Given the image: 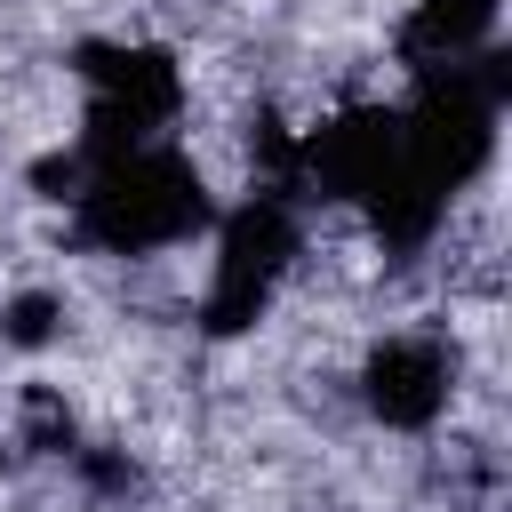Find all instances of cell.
<instances>
[{
    "label": "cell",
    "instance_id": "cell-6",
    "mask_svg": "<svg viewBox=\"0 0 512 512\" xmlns=\"http://www.w3.org/2000/svg\"><path fill=\"white\" fill-rule=\"evenodd\" d=\"M496 16H504V0H416L400 24V64L408 72L464 64V56L496 48Z\"/></svg>",
    "mask_w": 512,
    "mask_h": 512
},
{
    "label": "cell",
    "instance_id": "cell-7",
    "mask_svg": "<svg viewBox=\"0 0 512 512\" xmlns=\"http://www.w3.org/2000/svg\"><path fill=\"white\" fill-rule=\"evenodd\" d=\"M16 448L24 456H72L80 448V416L56 384H24L16 392Z\"/></svg>",
    "mask_w": 512,
    "mask_h": 512
},
{
    "label": "cell",
    "instance_id": "cell-4",
    "mask_svg": "<svg viewBox=\"0 0 512 512\" xmlns=\"http://www.w3.org/2000/svg\"><path fill=\"white\" fill-rule=\"evenodd\" d=\"M392 168H400V112H384V104H352V112L296 136V184L320 200L360 208Z\"/></svg>",
    "mask_w": 512,
    "mask_h": 512
},
{
    "label": "cell",
    "instance_id": "cell-9",
    "mask_svg": "<svg viewBox=\"0 0 512 512\" xmlns=\"http://www.w3.org/2000/svg\"><path fill=\"white\" fill-rule=\"evenodd\" d=\"M64 464L80 472V488H88L96 504H128V496H144V464H136L128 448H72Z\"/></svg>",
    "mask_w": 512,
    "mask_h": 512
},
{
    "label": "cell",
    "instance_id": "cell-2",
    "mask_svg": "<svg viewBox=\"0 0 512 512\" xmlns=\"http://www.w3.org/2000/svg\"><path fill=\"white\" fill-rule=\"evenodd\" d=\"M80 88H88V112H80V152L88 168L112 160V152H136V144H160V128L184 112V72L168 48H144V40H88L72 56Z\"/></svg>",
    "mask_w": 512,
    "mask_h": 512
},
{
    "label": "cell",
    "instance_id": "cell-3",
    "mask_svg": "<svg viewBox=\"0 0 512 512\" xmlns=\"http://www.w3.org/2000/svg\"><path fill=\"white\" fill-rule=\"evenodd\" d=\"M304 256V224L288 192H248L224 224H216V264H208V296H200V328L208 336H240L272 312L280 280Z\"/></svg>",
    "mask_w": 512,
    "mask_h": 512
},
{
    "label": "cell",
    "instance_id": "cell-1",
    "mask_svg": "<svg viewBox=\"0 0 512 512\" xmlns=\"http://www.w3.org/2000/svg\"><path fill=\"white\" fill-rule=\"evenodd\" d=\"M208 224H216L208 176L184 152H168V144L112 152L72 192V232L88 248H104V256H160V248H184Z\"/></svg>",
    "mask_w": 512,
    "mask_h": 512
},
{
    "label": "cell",
    "instance_id": "cell-5",
    "mask_svg": "<svg viewBox=\"0 0 512 512\" xmlns=\"http://www.w3.org/2000/svg\"><path fill=\"white\" fill-rule=\"evenodd\" d=\"M448 400H456V352L424 328H400L360 360V408L384 432H432Z\"/></svg>",
    "mask_w": 512,
    "mask_h": 512
},
{
    "label": "cell",
    "instance_id": "cell-8",
    "mask_svg": "<svg viewBox=\"0 0 512 512\" xmlns=\"http://www.w3.org/2000/svg\"><path fill=\"white\" fill-rule=\"evenodd\" d=\"M56 336H64V296H56V288H16V296L0 304V344L40 352V344H56Z\"/></svg>",
    "mask_w": 512,
    "mask_h": 512
}]
</instances>
